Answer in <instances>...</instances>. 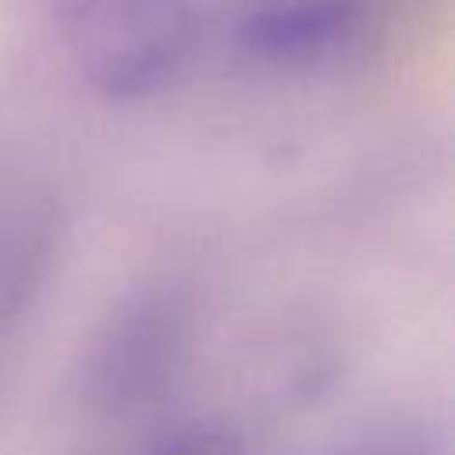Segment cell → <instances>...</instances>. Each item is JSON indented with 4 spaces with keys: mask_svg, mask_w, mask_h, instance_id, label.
<instances>
[{
    "mask_svg": "<svg viewBox=\"0 0 455 455\" xmlns=\"http://www.w3.org/2000/svg\"><path fill=\"white\" fill-rule=\"evenodd\" d=\"M68 50L107 100L160 92L196 43L192 0H60Z\"/></svg>",
    "mask_w": 455,
    "mask_h": 455,
    "instance_id": "cell-1",
    "label": "cell"
},
{
    "mask_svg": "<svg viewBox=\"0 0 455 455\" xmlns=\"http://www.w3.org/2000/svg\"><path fill=\"white\" fill-rule=\"evenodd\" d=\"M185 309L171 295H142L121 306L85 359V398L103 412H124L156 398L185 359Z\"/></svg>",
    "mask_w": 455,
    "mask_h": 455,
    "instance_id": "cell-2",
    "label": "cell"
},
{
    "mask_svg": "<svg viewBox=\"0 0 455 455\" xmlns=\"http://www.w3.org/2000/svg\"><path fill=\"white\" fill-rule=\"evenodd\" d=\"M359 21L355 0H263L242 21V46L267 64H309L334 53Z\"/></svg>",
    "mask_w": 455,
    "mask_h": 455,
    "instance_id": "cell-3",
    "label": "cell"
},
{
    "mask_svg": "<svg viewBox=\"0 0 455 455\" xmlns=\"http://www.w3.org/2000/svg\"><path fill=\"white\" fill-rule=\"evenodd\" d=\"M146 455H242V444L231 430L213 427V423H196L171 430L160 437Z\"/></svg>",
    "mask_w": 455,
    "mask_h": 455,
    "instance_id": "cell-4",
    "label": "cell"
}]
</instances>
